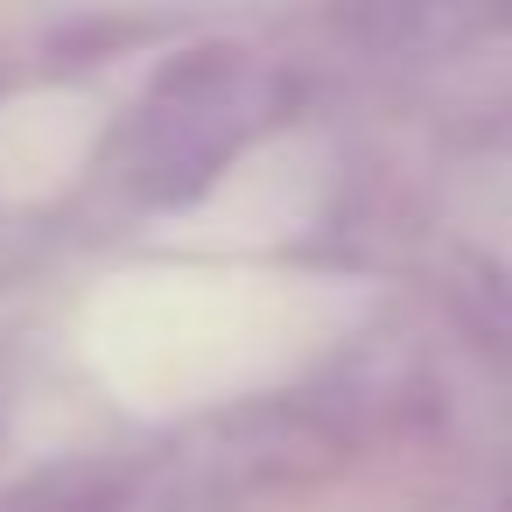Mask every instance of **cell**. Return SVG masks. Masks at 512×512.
I'll return each mask as SVG.
<instances>
[{"label": "cell", "mask_w": 512, "mask_h": 512, "mask_svg": "<svg viewBox=\"0 0 512 512\" xmlns=\"http://www.w3.org/2000/svg\"><path fill=\"white\" fill-rule=\"evenodd\" d=\"M260 113H267V78H260V64L246 50L183 57L148 92V106L134 113L127 141H120L134 197H148V204L197 197L239 155V141L260 127Z\"/></svg>", "instance_id": "obj_1"}]
</instances>
